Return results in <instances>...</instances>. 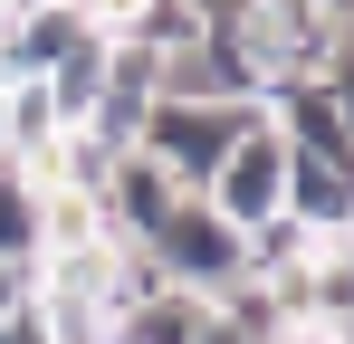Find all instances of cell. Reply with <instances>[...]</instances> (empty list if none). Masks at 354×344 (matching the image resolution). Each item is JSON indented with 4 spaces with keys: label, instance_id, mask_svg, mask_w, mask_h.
Wrapping results in <instances>:
<instances>
[{
    "label": "cell",
    "instance_id": "obj_1",
    "mask_svg": "<svg viewBox=\"0 0 354 344\" xmlns=\"http://www.w3.org/2000/svg\"><path fill=\"white\" fill-rule=\"evenodd\" d=\"M134 249H144V258H153V278L182 287V296H221V287L239 278V229L221 220L201 191H182L173 211H163V220L134 239Z\"/></svg>",
    "mask_w": 354,
    "mask_h": 344
},
{
    "label": "cell",
    "instance_id": "obj_2",
    "mask_svg": "<svg viewBox=\"0 0 354 344\" xmlns=\"http://www.w3.org/2000/svg\"><path fill=\"white\" fill-rule=\"evenodd\" d=\"M249 115H259V106L153 96V115H144V144H134V153H153V163L173 172V191H211V172H221V153H230L239 134H249Z\"/></svg>",
    "mask_w": 354,
    "mask_h": 344
},
{
    "label": "cell",
    "instance_id": "obj_3",
    "mask_svg": "<svg viewBox=\"0 0 354 344\" xmlns=\"http://www.w3.org/2000/svg\"><path fill=\"white\" fill-rule=\"evenodd\" d=\"M278 182H288V144H278L268 115H249V134L221 153V172H211L201 201H211L230 229H259V220H278Z\"/></svg>",
    "mask_w": 354,
    "mask_h": 344
},
{
    "label": "cell",
    "instance_id": "obj_4",
    "mask_svg": "<svg viewBox=\"0 0 354 344\" xmlns=\"http://www.w3.org/2000/svg\"><path fill=\"white\" fill-rule=\"evenodd\" d=\"M259 115L278 124L288 153H316V163H345V77H278Z\"/></svg>",
    "mask_w": 354,
    "mask_h": 344
},
{
    "label": "cell",
    "instance_id": "obj_5",
    "mask_svg": "<svg viewBox=\"0 0 354 344\" xmlns=\"http://www.w3.org/2000/svg\"><path fill=\"white\" fill-rule=\"evenodd\" d=\"M173 201H182V191H173V172L153 163V153H115L106 191H96V220H106V239H144Z\"/></svg>",
    "mask_w": 354,
    "mask_h": 344
},
{
    "label": "cell",
    "instance_id": "obj_6",
    "mask_svg": "<svg viewBox=\"0 0 354 344\" xmlns=\"http://www.w3.org/2000/svg\"><path fill=\"white\" fill-rule=\"evenodd\" d=\"M278 211L316 239H345L354 220V172L345 163H316V153H288V182H278Z\"/></svg>",
    "mask_w": 354,
    "mask_h": 344
},
{
    "label": "cell",
    "instance_id": "obj_7",
    "mask_svg": "<svg viewBox=\"0 0 354 344\" xmlns=\"http://www.w3.org/2000/svg\"><path fill=\"white\" fill-rule=\"evenodd\" d=\"M201 316H211V296L153 287L144 306H124V316H115V335H106V344H192V335H201Z\"/></svg>",
    "mask_w": 354,
    "mask_h": 344
},
{
    "label": "cell",
    "instance_id": "obj_8",
    "mask_svg": "<svg viewBox=\"0 0 354 344\" xmlns=\"http://www.w3.org/2000/svg\"><path fill=\"white\" fill-rule=\"evenodd\" d=\"M0 258L39 268V182H29V163H10V153H0Z\"/></svg>",
    "mask_w": 354,
    "mask_h": 344
},
{
    "label": "cell",
    "instance_id": "obj_9",
    "mask_svg": "<svg viewBox=\"0 0 354 344\" xmlns=\"http://www.w3.org/2000/svg\"><path fill=\"white\" fill-rule=\"evenodd\" d=\"M201 29H211V19H201L192 0H134V19H124L115 39H134L144 57H182L192 39H201Z\"/></svg>",
    "mask_w": 354,
    "mask_h": 344
},
{
    "label": "cell",
    "instance_id": "obj_10",
    "mask_svg": "<svg viewBox=\"0 0 354 344\" xmlns=\"http://www.w3.org/2000/svg\"><path fill=\"white\" fill-rule=\"evenodd\" d=\"M211 316H221L239 344H278V335H288V306H278V296H268L259 278H230L221 296H211Z\"/></svg>",
    "mask_w": 354,
    "mask_h": 344
},
{
    "label": "cell",
    "instance_id": "obj_11",
    "mask_svg": "<svg viewBox=\"0 0 354 344\" xmlns=\"http://www.w3.org/2000/svg\"><path fill=\"white\" fill-rule=\"evenodd\" d=\"M39 296V268H19V258H0V316H19Z\"/></svg>",
    "mask_w": 354,
    "mask_h": 344
},
{
    "label": "cell",
    "instance_id": "obj_12",
    "mask_svg": "<svg viewBox=\"0 0 354 344\" xmlns=\"http://www.w3.org/2000/svg\"><path fill=\"white\" fill-rule=\"evenodd\" d=\"M192 10H201V19H211V29H221V19H239V10H249V0H192Z\"/></svg>",
    "mask_w": 354,
    "mask_h": 344
},
{
    "label": "cell",
    "instance_id": "obj_13",
    "mask_svg": "<svg viewBox=\"0 0 354 344\" xmlns=\"http://www.w3.org/2000/svg\"><path fill=\"white\" fill-rule=\"evenodd\" d=\"M192 344H239V335L221 325V316H201V335H192Z\"/></svg>",
    "mask_w": 354,
    "mask_h": 344
},
{
    "label": "cell",
    "instance_id": "obj_14",
    "mask_svg": "<svg viewBox=\"0 0 354 344\" xmlns=\"http://www.w3.org/2000/svg\"><path fill=\"white\" fill-rule=\"evenodd\" d=\"M10 19H19V0H0V29H10Z\"/></svg>",
    "mask_w": 354,
    "mask_h": 344
},
{
    "label": "cell",
    "instance_id": "obj_15",
    "mask_svg": "<svg viewBox=\"0 0 354 344\" xmlns=\"http://www.w3.org/2000/svg\"><path fill=\"white\" fill-rule=\"evenodd\" d=\"M19 10H48V0H19Z\"/></svg>",
    "mask_w": 354,
    "mask_h": 344
},
{
    "label": "cell",
    "instance_id": "obj_16",
    "mask_svg": "<svg viewBox=\"0 0 354 344\" xmlns=\"http://www.w3.org/2000/svg\"><path fill=\"white\" fill-rule=\"evenodd\" d=\"M326 10H345V0H326Z\"/></svg>",
    "mask_w": 354,
    "mask_h": 344
}]
</instances>
